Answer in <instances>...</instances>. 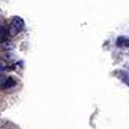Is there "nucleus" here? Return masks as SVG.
<instances>
[{
  "mask_svg": "<svg viewBox=\"0 0 129 129\" xmlns=\"http://www.w3.org/2000/svg\"><path fill=\"white\" fill-rule=\"evenodd\" d=\"M24 28V21L21 17H13L11 19V24H10V31L11 35H17L19 31H22Z\"/></svg>",
  "mask_w": 129,
  "mask_h": 129,
  "instance_id": "obj_1",
  "label": "nucleus"
},
{
  "mask_svg": "<svg viewBox=\"0 0 129 129\" xmlns=\"http://www.w3.org/2000/svg\"><path fill=\"white\" fill-rule=\"evenodd\" d=\"M3 69H5V64H3L2 61H0V71H3Z\"/></svg>",
  "mask_w": 129,
  "mask_h": 129,
  "instance_id": "obj_2",
  "label": "nucleus"
}]
</instances>
